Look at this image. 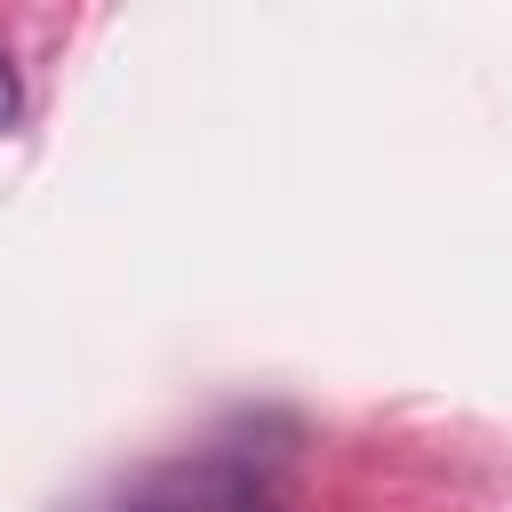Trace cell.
<instances>
[{
  "instance_id": "1",
  "label": "cell",
  "mask_w": 512,
  "mask_h": 512,
  "mask_svg": "<svg viewBox=\"0 0 512 512\" xmlns=\"http://www.w3.org/2000/svg\"><path fill=\"white\" fill-rule=\"evenodd\" d=\"M16 112H24V80H16V64L0 48V128H16Z\"/></svg>"
},
{
  "instance_id": "2",
  "label": "cell",
  "mask_w": 512,
  "mask_h": 512,
  "mask_svg": "<svg viewBox=\"0 0 512 512\" xmlns=\"http://www.w3.org/2000/svg\"><path fill=\"white\" fill-rule=\"evenodd\" d=\"M120 512H184V504H120Z\"/></svg>"
}]
</instances>
